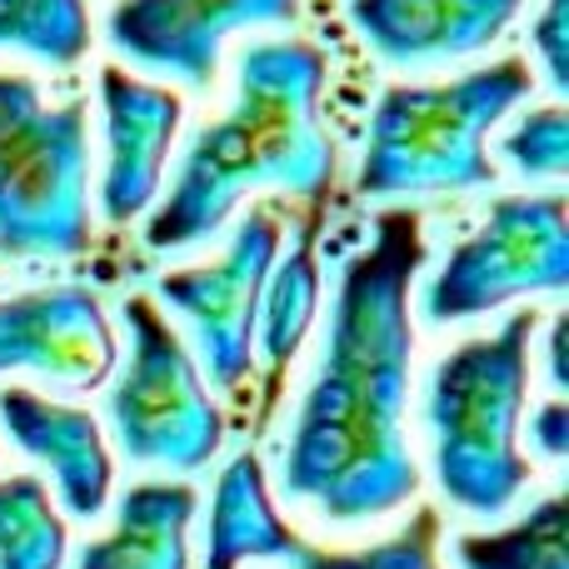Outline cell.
Segmentation results:
<instances>
[{"mask_svg": "<svg viewBox=\"0 0 569 569\" xmlns=\"http://www.w3.org/2000/svg\"><path fill=\"white\" fill-rule=\"evenodd\" d=\"M300 0H120L110 10V46L130 66L160 70L206 90L216 80L220 46L236 30L284 26Z\"/></svg>", "mask_w": 569, "mask_h": 569, "instance_id": "obj_9", "label": "cell"}, {"mask_svg": "<svg viewBox=\"0 0 569 569\" xmlns=\"http://www.w3.org/2000/svg\"><path fill=\"white\" fill-rule=\"evenodd\" d=\"M100 106H106V180H100V210L106 220L126 226L130 216L156 200L166 176L170 140L180 130V96L126 76L120 66L100 70Z\"/></svg>", "mask_w": 569, "mask_h": 569, "instance_id": "obj_11", "label": "cell"}, {"mask_svg": "<svg viewBox=\"0 0 569 569\" xmlns=\"http://www.w3.org/2000/svg\"><path fill=\"white\" fill-rule=\"evenodd\" d=\"M565 345H569V315H555V330H550V380H555V390H565L569 385Z\"/></svg>", "mask_w": 569, "mask_h": 569, "instance_id": "obj_24", "label": "cell"}, {"mask_svg": "<svg viewBox=\"0 0 569 569\" xmlns=\"http://www.w3.org/2000/svg\"><path fill=\"white\" fill-rule=\"evenodd\" d=\"M565 196H505L490 206V220L465 246H455L440 276L420 290V310L430 325H450L495 310L515 295L565 290Z\"/></svg>", "mask_w": 569, "mask_h": 569, "instance_id": "obj_7", "label": "cell"}, {"mask_svg": "<svg viewBox=\"0 0 569 569\" xmlns=\"http://www.w3.org/2000/svg\"><path fill=\"white\" fill-rule=\"evenodd\" d=\"M505 160L530 180H560L569 170V116L565 106H540L500 140Z\"/></svg>", "mask_w": 569, "mask_h": 569, "instance_id": "obj_21", "label": "cell"}, {"mask_svg": "<svg viewBox=\"0 0 569 569\" xmlns=\"http://www.w3.org/2000/svg\"><path fill=\"white\" fill-rule=\"evenodd\" d=\"M86 46V0H0V50H26L46 66H76Z\"/></svg>", "mask_w": 569, "mask_h": 569, "instance_id": "obj_19", "label": "cell"}, {"mask_svg": "<svg viewBox=\"0 0 569 569\" xmlns=\"http://www.w3.org/2000/svg\"><path fill=\"white\" fill-rule=\"evenodd\" d=\"M36 370L66 390H96L116 370V335L100 300L80 284L0 300V375Z\"/></svg>", "mask_w": 569, "mask_h": 569, "instance_id": "obj_10", "label": "cell"}, {"mask_svg": "<svg viewBox=\"0 0 569 569\" xmlns=\"http://www.w3.org/2000/svg\"><path fill=\"white\" fill-rule=\"evenodd\" d=\"M130 360L110 390V430L136 465L166 470H206L220 450V410L200 380L180 335L156 315L146 295L126 300Z\"/></svg>", "mask_w": 569, "mask_h": 569, "instance_id": "obj_6", "label": "cell"}, {"mask_svg": "<svg viewBox=\"0 0 569 569\" xmlns=\"http://www.w3.org/2000/svg\"><path fill=\"white\" fill-rule=\"evenodd\" d=\"M0 425L10 430V440L20 450L36 455L40 465H50L60 505L76 520H96L106 510L110 455H106V440H100L96 415L10 385V390H0Z\"/></svg>", "mask_w": 569, "mask_h": 569, "instance_id": "obj_13", "label": "cell"}, {"mask_svg": "<svg viewBox=\"0 0 569 569\" xmlns=\"http://www.w3.org/2000/svg\"><path fill=\"white\" fill-rule=\"evenodd\" d=\"M280 256V220L270 210H250L230 236V250L216 266L176 270L156 284L160 300L176 305L190 320L200 365L210 370V385L236 390L250 370V345L260 325V295Z\"/></svg>", "mask_w": 569, "mask_h": 569, "instance_id": "obj_8", "label": "cell"}, {"mask_svg": "<svg viewBox=\"0 0 569 569\" xmlns=\"http://www.w3.org/2000/svg\"><path fill=\"white\" fill-rule=\"evenodd\" d=\"M535 46H540L555 96H569V0H545L540 20H535Z\"/></svg>", "mask_w": 569, "mask_h": 569, "instance_id": "obj_22", "label": "cell"}, {"mask_svg": "<svg viewBox=\"0 0 569 569\" xmlns=\"http://www.w3.org/2000/svg\"><path fill=\"white\" fill-rule=\"evenodd\" d=\"M325 56L305 40H260L240 50L236 106L186 146L166 206L150 216V250L210 240L250 190H290L320 200L335 180V150L320 136Z\"/></svg>", "mask_w": 569, "mask_h": 569, "instance_id": "obj_2", "label": "cell"}, {"mask_svg": "<svg viewBox=\"0 0 569 569\" xmlns=\"http://www.w3.org/2000/svg\"><path fill=\"white\" fill-rule=\"evenodd\" d=\"M535 310H515L495 335L460 345L430 375L425 420L435 440V480L450 505L470 515H500L525 490L530 465L520 445V410L530 390Z\"/></svg>", "mask_w": 569, "mask_h": 569, "instance_id": "obj_3", "label": "cell"}, {"mask_svg": "<svg viewBox=\"0 0 569 569\" xmlns=\"http://www.w3.org/2000/svg\"><path fill=\"white\" fill-rule=\"evenodd\" d=\"M86 246V100L46 106L30 76H0V256L66 260Z\"/></svg>", "mask_w": 569, "mask_h": 569, "instance_id": "obj_5", "label": "cell"}, {"mask_svg": "<svg viewBox=\"0 0 569 569\" xmlns=\"http://www.w3.org/2000/svg\"><path fill=\"white\" fill-rule=\"evenodd\" d=\"M525 0H350V20L390 66H440L505 36Z\"/></svg>", "mask_w": 569, "mask_h": 569, "instance_id": "obj_12", "label": "cell"}, {"mask_svg": "<svg viewBox=\"0 0 569 569\" xmlns=\"http://www.w3.org/2000/svg\"><path fill=\"white\" fill-rule=\"evenodd\" d=\"M535 90L525 60H495L445 86H390L370 116L360 160L365 200L480 190L495 180L485 136Z\"/></svg>", "mask_w": 569, "mask_h": 569, "instance_id": "obj_4", "label": "cell"}, {"mask_svg": "<svg viewBox=\"0 0 569 569\" xmlns=\"http://www.w3.org/2000/svg\"><path fill=\"white\" fill-rule=\"evenodd\" d=\"M530 440L540 455H550V460H565L569 455V405L565 400H550L535 410L530 420Z\"/></svg>", "mask_w": 569, "mask_h": 569, "instance_id": "obj_23", "label": "cell"}, {"mask_svg": "<svg viewBox=\"0 0 569 569\" xmlns=\"http://www.w3.org/2000/svg\"><path fill=\"white\" fill-rule=\"evenodd\" d=\"M66 525L36 475L0 480V569H60Z\"/></svg>", "mask_w": 569, "mask_h": 569, "instance_id": "obj_18", "label": "cell"}, {"mask_svg": "<svg viewBox=\"0 0 569 569\" xmlns=\"http://www.w3.org/2000/svg\"><path fill=\"white\" fill-rule=\"evenodd\" d=\"M190 520H196L190 485H136L120 500L116 530L86 545L76 569H190Z\"/></svg>", "mask_w": 569, "mask_h": 569, "instance_id": "obj_15", "label": "cell"}, {"mask_svg": "<svg viewBox=\"0 0 569 569\" xmlns=\"http://www.w3.org/2000/svg\"><path fill=\"white\" fill-rule=\"evenodd\" d=\"M435 535H440V515L420 510L400 535L370 545V550L330 555V550H310L305 545L295 555V569H440L435 565Z\"/></svg>", "mask_w": 569, "mask_h": 569, "instance_id": "obj_20", "label": "cell"}, {"mask_svg": "<svg viewBox=\"0 0 569 569\" xmlns=\"http://www.w3.org/2000/svg\"><path fill=\"white\" fill-rule=\"evenodd\" d=\"M565 520V500L550 495L510 530L465 535L455 545V560H460V569H569Z\"/></svg>", "mask_w": 569, "mask_h": 569, "instance_id": "obj_17", "label": "cell"}, {"mask_svg": "<svg viewBox=\"0 0 569 569\" xmlns=\"http://www.w3.org/2000/svg\"><path fill=\"white\" fill-rule=\"evenodd\" d=\"M305 540L276 515L266 490V470L260 455H236L216 480V500H210V535H206V565L210 569H236L246 560H295Z\"/></svg>", "mask_w": 569, "mask_h": 569, "instance_id": "obj_14", "label": "cell"}, {"mask_svg": "<svg viewBox=\"0 0 569 569\" xmlns=\"http://www.w3.org/2000/svg\"><path fill=\"white\" fill-rule=\"evenodd\" d=\"M425 266L415 210H385L375 240L345 260L330 305V335L290 430L280 490L335 525L400 510L420 490L405 445L410 390V280Z\"/></svg>", "mask_w": 569, "mask_h": 569, "instance_id": "obj_1", "label": "cell"}, {"mask_svg": "<svg viewBox=\"0 0 569 569\" xmlns=\"http://www.w3.org/2000/svg\"><path fill=\"white\" fill-rule=\"evenodd\" d=\"M315 300H320V276H315V226L295 236L290 256L280 270H270L266 295H260V335H266V355L276 370H284L295 350H300L305 330L315 320Z\"/></svg>", "mask_w": 569, "mask_h": 569, "instance_id": "obj_16", "label": "cell"}]
</instances>
